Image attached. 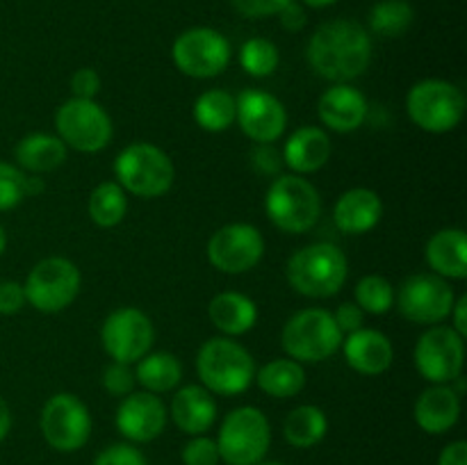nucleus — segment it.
<instances>
[{
	"label": "nucleus",
	"mask_w": 467,
	"mask_h": 465,
	"mask_svg": "<svg viewBox=\"0 0 467 465\" xmlns=\"http://www.w3.org/2000/svg\"><path fill=\"white\" fill-rule=\"evenodd\" d=\"M383 217V203L377 191L368 187H354L337 199L333 208V219L337 228L347 235H363L369 232Z\"/></svg>",
	"instance_id": "22"
},
{
	"label": "nucleus",
	"mask_w": 467,
	"mask_h": 465,
	"mask_svg": "<svg viewBox=\"0 0 467 465\" xmlns=\"http://www.w3.org/2000/svg\"><path fill=\"white\" fill-rule=\"evenodd\" d=\"M265 240L251 223H226L208 242V260L223 274H244L263 260Z\"/></svg>",
	"instance_id": "16"
},
{
	"label": "nucleus",
	"mask_w": 467,
	"mask_h": 465,
	"mask_svg": "<svg viewBox=\"0 0 467 465\" xmlns=\"http://www.w3.org/2000/svg\"><path fill=\"white\" fill-rule=\"evenodd\" d=\"M415 422L431 436L447 433L461 418V395L450 383H436L427 388L415 401Z\"/></svg>",
	"instance_id": "21"
},
{
	"label": "nucleus",
	"mask_w": 467,
	"mask_h": 465,
	"mask_svg": "<svg viewBox=\"0 0 467 465\" xmlns=\"http://www.w3.org/2000/svg\"><path fill=\"white\" fill-rule=\"evenodd\" d=\"M194 119L203 130L222 132L235 121V98L223 89H208L196 98Z\"/></svg>",
	"instance_id": "31"
},
{
	"label": "nucleus",
	"mask_w": 467,
	"mask_h": 465,
	"mask_svg": "<svg viewBox=\"0 0 467 465\" xmlns=\"http://www.w3.org/2000/svg\"><path fill=\"white\" fill-rule=\"evenodd\" d=\"M372 59V39L356 21H328L315 30L308 44L310 68L331 82L363 76Z\"/></svg>",
	"instance_id": "1"
},
{
	"label": "nucleus",
	"mask_w": 467,
	"mask_h": 465,
	"mask_svg": "<svg viewBox=\"0 0 467 465\" xmlns=\"http://www.w3.org/2000/svg\"><path fill=\"white\" fill-rule=\"evenodd\" d=\"M100 89V76L94 68H78L71 78V91L73 98H89L94 100V96Z\"/></svg>",
	"instance_id": "41"
},
{
	"label": "nucleus",
	"mask_w": 467,
	"mask_h": 465,
	"mask_svg": "<svg viewBox=\"0 0 467 465\" xmlns=\"http://www.w3.org/2000/svg\"><path fill=\"white\" fill-rule=\"evenodd\" d=\"M304 3L308 5V7L319 9V7H328V5H333V3H336V0H304Z\"/></svg>",
	"instance_id": "50"
},
{
	"label": "nucleus",
	"mask_w": 467,
	"mask_h": 465,
	"mask_svg": "<svg viewBox=\"0 0 467 465\" xmlns=\"http://www.w3.org/2000/svg\"><path fill=\"white\" fill-rule=\"evenodd\" d=\"M153 322L137 308H119L108 315L100 328V342L114 363H137L153 345Z\"/></svg>",
	"instance_id": "14"
},
{
	"label": "nucleus",
	"mask_w": 467,
	"mask_h": 465,
	"mask_svg": "<svg viewBox=\"0 0 467 465\" xmlns=\"http://www.w3.org/2000/svg\"><path fill=\"white\" fill-rule=\"evenodd\" d=\"M44 440L57 451H78L91 436L89 408L71 392H57L41 408Z\"/></svg>",
	"instance_id": "11"
},
{
	"label": "nucleus",
	"mask_w": 467,
	"mask_h": 465,
	"mask_svg": "<svg viewBox=\"0 0 467 465\" xmlns=\"http://www.w3.org/2000/svg\"><path fill=\"white\" fill-rule=\"evenodd\" d=\"M16 160L26 171H53L67 160V144L55 135L32 132V135H26L18 141Z\"/></svg>",
	"instance_id": "27"
},
{
	"label": "nucleus",
	"mask_w": 467,
	"mask_h": 465,
	"mask_svg": "<svg viewBox=\"0 0 467 465\" xmlns=\"http://www.w3.org/2000/svg\"><path fill=\"white\" fill-rule=\"evenodd\" d=\"M278 16H281V26L290 32H299L301 27L306 26L304 9H301V5H296V3L285 5V7L278 12Z\"/></svg>",
	"instance_id": "45"
},
{
	"label": "nucleus",
	"mask_w": 467,
	"mask_h": 465,
	"mask_svg": "<svg viewBox=\"0 0 467 465\" xmlns=\"http://www.w3.org/2000/svg\"><path fill=\"white\" fill-rule=\"evenodd\" d=\"M196 372L205 390L214 395H242L255 378L249 351L231 337H210L196 356Z\"/></svg>",
	"instance_id": "3"
},
{
	"label": "nucleus",
	"mask_w": 467,
	"mask_h": 465,
	"mask_svg": "<svg viewBox=\"0 0 467 465\" xmlns=\"http://www.w3.org/2000/svg\"><path fill=\"white\" fill-rule=\"evenodd\" d=\"M171 418L187 436H203L217 419V404L213 392L203 386H185L171 401Z\"/></svg>",
	"instance_id": "23"
},
{
	"label": "nucleus",
	"mask_w": 467,
	"mask_h": 465,
	"mask_svg": "<svg viewBox=\"0 0 467 465\" xmlns=\"http://www.w3.org/2000/svg\"><path fill=\"white\" fill-rule=\"evenodd\" d=\"M331 315H333V322H336L337 328H340V333H354L358 331V328H363L365 313L356 304H349V301H347V304H340L336 313Z\"/></svg>",
	"instance_id": "43"
},
{
	"label": "nucleus",
	"mask_w": 467,
	"mask_h": 465,
	"mask_svg": "<svg viewBox=\"0 0 467 465\" xmlns=\"http://www.w3.org/2000/svg\"><path fill=\"white\" fill-rule=\"evenodd\" d=\"M128 210L126 191L119 182H100L89 196V217L96 226L114 228L123 222Z\"/></svg>",
	"instance_id": "32"
},
{
	"label": "nucleus",
	"mask_w": 467,
	"mask_h": 465,
	"mask_svg": "<svg viewBox=\"0 0 467 465\" xmlns=\"http://www.w3.org/2000/svg\"><path fill=\"white\" fill-rule=\"evenodd\" d=\"M258 465H281V463H258Z\"/></svg>",
	"instance_id": "52"
},
{
	"label": "nucleus",
	"mask_w": 467,
	"mask_h": 465,
	"mask_svg": "<svg viewBox=\"0 0 467 465\" xmlns=\"http://www.w3.org/2000/svg\"><path fill=\"white\" fill-rule=\"evenodd\" d=\"M465 310H467V296L463 294V296H459V299L454 301V308H451V313H450V317H451V322H454V331L459 333L461 337H465L467 336V319H465Z\"/></svg>",
	"instance_id": "47"
},
{
	"label": "nucleus",
	"mask_w": 467,
	"mask_h": 465,
	"mask_svg": "<svg viewBox=\"0 0 467 465\" xmlns=\"http://www.w3.org/2000/svg\"><path fill=\"white\" fill-rule=\"evenodd\" d=\"M5 246H7V235H5V228L0 226V255H3Z\"/></svg>",
	"instance_id": "51"
},
{
	"label": "nucleus",
	"mask_w": 467,
	"mask_h": 465,
	"mask_svg": "<svg viewBox=\"0 0 467 465\" xmlns=\"http://www.w3.org/2000/svg\"><path fill=\"white\" fill-rule=\"evenodd\" d=\"M342 349H345L349 367L358 374H365V377L383 374L395 360L392 342L388 340V336H383L381 331H374V328H358V331L349 333V337L342 342Z\"/></svg>",
	"instance_id": "20"
},
{
	"label": "nucleus",
	"mask_w": 467,
	"mask_h": 465,
	"mask_svg": "<svg viewBox=\"0 0 467 465\" xmlns=\"http://www.w3.org/2000/svg\"><path fill=\"white\" fill-rule=\"evenodd\" d=\"M465 363L463 337L451 326H431L415 345V365L429 383H451Z\"/></svg>",
	"instance_id": "15"
},
{
	"label": "nucleus",
	"mask_w": 467,
	"mask_h": 465,
	"mask_svg": "<svg viewBox=\"0 0 467 465\" xmlns=\"http://www.w3.org/2000/svg\"><path fill=\"white\" fill-rule=\"evenodd\" d=\"M260 386V390L267 392L269 397L276 399H290V397L299 395L306 386V372L301 363L296 360L276 358L272 363L265 365L254 378Z\"/></svg>",
	"instance_id": "30"
},
{
	"label": "nucleus",
	"mask_w": 467,
	"mask_h": 465,
	"mask_svg": "<svg viewBox=\"0 0 467 465\" xmlns=\"http://www.w3.org/2000/svg\"><path fill=\"white\" fill-rule=\"evenodd\" d=\"M265 208L274 226L290 235H301L319 222L322 199L313 182L296 173H287V176H278L269 185Z\"/></svg>",
	"instance_id": "5"
},
{
	"label": "nucleus",
	"mask_w": 467,
	"mask_h": 465,
	"mask_svg": "<svg viewBox=\"0 0 467 465\" xmlns=\"http://www.w3.org/2000/svg\"><path fill=\"white\" fill-rule=\"evenodd\" d=\"M317 114L327 128L336 132H351L368 119V98L356 87L337 82L328 87L317 103Z\"/></svg>",
	"instance_id": "19"
},
{
	"label": "nucleus",
	"mask_w": 467,
	"mask_h": 465,
	"mask_svg": "<svg viewBox=\"0 0 467 465\" xmlns=\"http://www.w3.org/2000/svg\"><path fill=\"white\" fill-rule=\"evenodd\" d=\"M331 158V140L322 128L306 126L292 132L285 141V160L287 167L296 173H313L322 169Z\"/></svg>",
	"instance_id": "25"
},
{
	"label": "nucleus",
	"mask_w": 467,
	"mask_h": 465,
	"mask_svg": "<svg viewBox=\"0 0 467 465\" xmlns=\"http://www.w3.org/2000/svg\"><path fill=\"white\" fill-rule=\"evenodd\" d=\"M413 16L409 0H381L369 12V27L381 36H401L413 23Z\"/></svg>",
	"instance_id": "33"
},
{
	"label": "nucleus",
	"mask_w": 467,
	"mask_h": 465,
	"mask_svg": "<svg viewBox=\"0 0 467 465\" xmlns=\"http://www.w3.org/2000/svg\"><path fill=\"white\" fill-rule=\"evenodd\" d=\"M167 408L153 392H130L117 408V429L132 442H150L164 431Z\"/></svg>",
	"instance_id": "18"
},
{
	"label": "nucleus",
	"mask_w": 467,
	"mask_h": 465,
	"mask_svg": "<svg viewBox=\"0 0 467 465\" xmlns=\"http://www.w3.org/2000/svg\"><path fill=\"white\" fill-rule=\"evenodd\" d=\"M454 292L450 283L441 278L438 274H415L409 276L400 287L397 294V305L400 313L409 322L424 324H441L450 317L454 308Z\"/></svg>",
	"instance_id": "13"
},
{
	"label": "nucleus",
	"mask_w": 467,
	"mask_h": 465,
	"mask_svg": "<svg viewBox=\"0 0 467 465\" xmlns=\"http://www.w3.org/2000/svg\"><path fill=\"white\" fill-rule=\"evenodd\" d=\"M328 431V419L322 408L313 404L296 406L283 422V436L296 450H308L324 440Z\"/></svg>",
	"instance_id": "28"
},
{
	"label": "nucleus",
	"mask_w": 467,
	"mask_h": 465,
	"mask_svg": "<svg viewBox=\"0 0 467 465\" xmlns=\"http://www.w3.org/2000/svg\"><path fill=\"white\" fill-rule=\"evenodd\" d=\"M290 3L292 0H233L237 12H240L242 16H249V18L274 16V14H278L285 5Z\"/></svg>",
	"instance_id": "40"
},
{
	"label": "nucleus",
	"mask_w": 467,
	"mask_h": 465,
	"mask_svg": "<svg viewBox=\"0 0 467 465\" xmlns=\"http://www.w3.org/2000/svg\"><path fill=\"white\" fill-rule=\"evenodd\" d=\"M27 176L21 169L0 162V212L12 210L27 196Z\"/></svg>",
	"instance_id": "36"
},
{
	"label": "nucleus",
	"mask_w": 467,
	"mask_h": 465,
	"mask_svg": "<svg viewBox=\"0 0 467 465\" xmlns=\"http://www.w3.org/2000/svg\"><path fill=\"white\" fill-rule=\"evenodd\" d=\"M235 119L242 132L258 144H272L285 132L287 112L276 96L246 89L235 100Z\"/></svg>",
	"instance_id": "17"
},
{
	"label": "nucleus",
	"mask_w": 467,
	"mask_h": 465,
	"mask_svg": "<svg viewBox=\"0 0 467 465\" xmlns=\"http://www.w3.org/2000/svg\"><path fill=\"white\" fill-rule=\"evenodd\" d=\"M356 301H358V308L363 313L372 315H383L392 308L395 304V290H392V283L388 278L379 276V274H369L358 281L354 290Z\"/></svg>",
	"instance_id": "34"
},
{
	"label": "nucleus",
	"mask_w": 467,
	"mask_h": 465,
	"mask_svg": "<svg viewBox=\"0 0 467 465\" xmlns=\"http://www.w3.org/2000/svg\"><path fill=\"white\" fill-rule=\"evenodd\" d=\"M427 263L441 278L467 276V237L461 228H442L427 242Z\"/></svg>",
	"instance_id": "24"
},
{
	"label": "nucleus",
	"mask_w": 467,
	"mask_h": 465,
	"mask_svg": "<svg viewBox=\"0 0 467 465\" xmlns=\"http://www.w3.org/2000/svg\"><path fill=\"white\" fill-rule=\"evenodd\" d=\"M410 121L427 132H450L465 114V96L456 85L438 78L418 82L406 96Z\"/></svg>",
	"instance_id": "8"
},
{
	"label": "nucleus",
	"mask_w": 467,
	"mask_h": 465,
	"mask_svg": "<svg viewBox=\"0 0 467 465\" xmlns=\"http://www.w3.org/2000/svg\"><path fill=\"white\" fill-rule=\"evenodd\" d=\"M114 176L123 191H130L141 199H155L171 190L176 169L162 149L137 141L117 155Z\"/></svg>",
	"instance_id": "4"
},
{
	"label": "nucleus",
	"mask_w": 467,
	"mask_h": 465,
	"mask_svg": "<svg viewBox=\"0 0 467 465\" xmlns=\"http://www.w3.org/2000/svg\"><path fill=\"white\" fill-rule=\"evenodd\" d=\"M278 62H281L278 48L269 39H263V36L249 39L240 50L242 68L254 78L272 76L278 68Z\"/></svg>",
	"instance_id": "35"
},
{
	"label": "nucleus",
	"mask_w": 467,
	"mask_h": 465,
	"mask_svg": "<svg viewBox=\"0 0 467 465\" xmlns=\"http://www.w3.org/2000/svg\"><path fill=\"white\" fill-rule=\"evenodd\" d=\"M182 463L185 465H217L219 450L213 438L192 436V440L182 447Z\"/></svg>",
	"instance_id": "37"
},
{
	"label": "nucleus",
	"mask_w": 467,
	"mask_h": 465,
	"mask_svg": "<svg viewBox=\"0 0 467 465\" xmlns=\"http://www.w3.org/2000/svg\"><path fill=\"white\" fill-rule=\"evenodd\" d=\"M57 137L80 153H99L112 140V121L99 103L71 98L55 114Z\"/></svg>",
	"instance_id": "10"
},
{
	"label": "nucleus",
	"mask_w": 467,
	"mask_h": 465,
	"mask_svg": "<svg viewBox=\"0 0 467 465\" xmlns=\"http://www.w3.org/2000/svg\"><path fill=\"white\" fill-rule=\"evenodd\" d=\"M171 57L185 76L205 80L219 76L228 67L231 44L213 27H192L173 41Z\"/></svg>",
	"instance_id": "12"
},
{
	"label": "nucleus",
	"mask_w": 467,
	"mask_h": 465,
	"mask_svg": "<svg viewBox=\"0 0 467 465\" xmlns=\"http://www.w3.org/2000/svg\"><path fill=\"white\" fill-rule=\"evenodd\" d=\"M254 164L258 171L263 173H276L278 171V155L269 144H260V149L254 150Z\"/></svg>",
	"instance_id": "44"
},
{
	"label": "nucleus",
	"mask_w": 467,
	"mask_h": 465,
	"mask_svg": "<svg viewBox=\"0 0 467 465\" xmlns=\"http://www.w3.org/2000/svg\"><path fill=\"white\" fill-rule=\"evenodd\" d=\"M182 365L169 351H155L146 354L144 358L137 360L135 381H140L146 388V392H169L181 383Z\"/></svg>",
	"instance_id": "29"
},
{
	"label": "nucleus",
	"mask_w": 467,
	"mask_h": 465,
	"mask_svg": "<svg viewBox=\"0 0 467 465\" xmlns=\"http://www.w3.org/2000/svg\"><path fill=\"white\" fill-rule=\"evenodd\" d=\"M438 465H467V445L463 440L450 442V445L442 450Z\"/></svg>",
	"instance_id": "46"
},
{
	"label": "nucleus",
	"mask_w": 467,
	"mask_h": 465,
	"mask_svg": "<svg viewBox=\"0 0 467 465\" xmlns=\"http://www.w3.org/2000/svg\"><path fill=\"white\" fill-rule=\"evenodd\" d=\"M26 305V292L16 281L0 283V315H14Z\"/></svg>",
	"instance_id": "42"
},
{
	"label": "nucleus",
	"mask_w": 467,
	"mask_h": 465,
	"mask_svg": "<svg viewBox=\"0 0 467 465\" xmlns=\"http://www.w3.org/2000/svg\"><path fill=\"white\" fill-rule=\"evenodd\" d=\"M9 429H12V413H9V406L7 401L0 397V442L7 438Z\"/></svg>",
	"instance_id": "48"
},
{
	"label": "nucleus",
	"mask_w": 467,
	"mask_h": 465,
	"mask_svg": "<svg viewBox=\"0 0 467 465\" xmlns=\"http://www.w3.org/2000/svg\"><path fill=\"white\" fill-rule=\"evenodd\" d=\"M94 465H149L137 447L132 445H112L96 456Z\"/></svg>",
	"instance_id": "39"
},
{
	"label": "nucleus",
	"mask_w": 467,
	"mask_h": 465,
	"mask_svg": "<svg viewBox=\"0 0 467 465\" xmlns=\"http://www.w3.org/2000/svg\"><path fill=\"white\" fill-rule=\"evenodd\" d=\"M26 301L39 313H59L80 292V272L67 258H46L26 278Z\"/></svg>",
	"instance_id": "9"
},
{
	"label": "nucleus",
	"mask_w": 467,
	"mask_h": 465,
	"mask_svg": "<svg viewBox=\"0 0 467 465\" xmlns=\"http://www.w3.org/2000/svg\"><path fill=\"white\" fill-rule=\"evenodd\" d=\"M26 187H27V196H35L44 190V182H41L39 178H27Z\"/></svg>",
	"instance_id": "49"
},
{
	"label": "nucleus",
	"mask_w": 467,
	"mask_h": 465,
	"mask_svg": "<svg viewBox=\"0 0 467 465\" xmlns=\"http://www.w3.org/2000/svg\"><path fill=\"white\" fill-rule=\"evenodd\" d=\"M210 322L226 336H244L258 322V308L254 299L242 292H222L208 305Z\"/></svg>",
	"instance_id": "26"
},
{
	"label": "nucleus",
	"mask_w": 467,
	"mask_h": 465,
	"mask_svg": "<svg viewBox=\"0 0 467 465\" xmlns=\"http://www.w3.org/2000/svg\"><path fill=\"white\" fill-rule=\"evenodd\" d=\"M281 345L296 363H319L340 349L342 333L328 310L306 308L287 319Z\"/></svg>",
	"instance_id": "7"
},
{
	"label": "nucleus",
	"mask_w": 467,
	"mask_h": 465,
	"mask_svg": "<svg viewBox=\"0 0 467 465\" xmlns=\"http://www.w3.org/2000/svg\"><path fill=\"white\" fill-rule=\"evenodd\" d=\"M287 281L299 294L310 299L333 296L347 281L349 263L347 255L331 242L304 246L287 260Z\"/></svg>",
	"instance_id": "2"
},
{
	"label": "nucleus",
	"mask_w": 467,
	"mask_h": 465,
	"mask_svg": "<svg viewBox=\"0 0 467 465\" xmlns=\"http://www.w3.org/2000/svg\"><path fill=\"white\" fill-rule=\"evenodd\" d=\"M103 386L109 395L126 397L135 388V372L126 363H112L103 372Z\"/></svg>",
	"instance_id": "38"
},
{
	"label": "nucleus",
	"mask_w": 467,
	"mask_h": 465,
	"mask_svg": "<svg viewBox=\"0 0 467 465\" xmlns=\"http://www.w3.org/2000/svg\"><path fill=\"white\" fill-rule=\"evenodd\" d=\"M219 459L228 465H258L272 445V429L267 415L255 406L231 410L219 429Z\"/></svg>",
	"instance_id": "6"
}]
</instances>
